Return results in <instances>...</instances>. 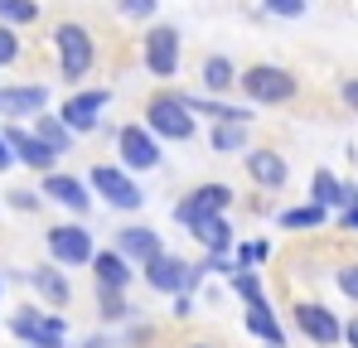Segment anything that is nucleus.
I'll use <instances>...</instances> for the list:
<instances>
[{"instance_id": "obj_22", "label": "nucleus", "mask_w": 358, "mask_h": 348, "mask_svg": "<svg viewBox=\"0 0 358 348\" xmlns=\"http://www.w3.org/2000/svg\"><path fill=\"white\" fill-rule=\"evenodd\" d=\"M29 286H34V295H39L49 310H68V300H73V286H68V276H63L59 266H39V271H29Z\"/></svg>"}, {"instance_id": "obj_6", "label": "nucleus", "mask_w": 358, "mask_h": 348, "mask_svg": "<svg viewBox=\"0 0 358 348\" xmlns=\"http://www.w3.org/2000/svg\"><path fill=\"white\" fill-rule=\"evenodd\" d=\"M10 334L24 348H68V324L59 310H39V305H20L10 314Z\"/></svg>"}, {"instance_id": "obj_16", "label": "nucleus", "mask_w": 358, "mask_h": 348, "mask_svg": "<svg viewBox=\"0 0 358 348\" xmlns=\"http://www.w3.org/2000/svg\"><path fill=\"white\" fill-rule=\"evenodd\" d=\"M49 112V87L44 82H5L0 87V116L5 121H20V116H39Z\"/></svg>"}, {"instance_id": "obj_40", "label": "nucleus", "mask_w": 358, "mask_h": 348, "mask_svg": "<svg viewBox=\"0 0 358 348\" xmlns=\"http://www.w3.org/2000/svg\"><path fill=\"white\" fill-rule=\"evenodd\" d=\"M15 165V155H10V145H5V131H0V174Z\"/></svg>"}, {"instance_id": "obj_10", "label": "nucleus", "mask_w": 358, "mask_h": 348, "mask_svg": "<svg viewBox=\"0 0 358 348\" xmlns=\"http://www.w3.org/2000/svg\"><path fill=\"white\" fill-rule=\"evenodd\" d=\"M228 208H233V189L218 184V179H208V184H194L175 203V223L189 232L194 223H203V218H213V213H228Z\"/></svg>"}, {"instance_id": "obj_12", "label": "nucleus", "mask_w": 358, "mask_h": 348, "mask_svg": "<svg viewBox=\"0 0 358 348\" xmlns=\"http://www.w3.org/2000/svg\"><path fill=\"white\" fill-rule=\"evenodd\" d=\"M291 319H296V329L315 348H334L339 339H344V319H339L329 305H320V300H300V305H291Z\"/></svg>"}, {"instance_id": "obj_35", "label": "nucleus", "mask_w": 358, "mask_h": 348, "mask_svg": "<svg viewBox=\"0 0 358 348\" xmlns=\"http://www.w3.org/2000/svg\"><path fill=\"white\" fill-rule=\"evenodd\" d=\"M39 203H44L39 189H10V208H15V213H34Z\"/></svg>"}, {"instance_id": "obj_38", "label": "nucleus", "mask_w": 358, "mask_h": 348, "mask_svg": "<svg viewBox=\"0 0 358 348\" xmlns=\"http://www.w3.org/2000/svg\"><path fill=\"white\" fill-rule=\"evenodd\" d=\"M339 97H344V107H349V112L358 116V78H349V82L339 87Z\"/></svg>"}, {"instance_id": "obj_28", "label": "nucleus", "mask_w": 358, "mask_h": 348, "mask_svg": "<svg viewBox=\"0 0 358 348\" xmlns=\"http://www.w3.org/2000/svg\"><path fill=\"white\" fill-rule=\"evenodd\" d=\"M39 15H44V5H39V0H0V24H10V29L34 24Z\"/></svg>"}, {"instance_id": "obj_15", "label": "nucleus", "mask_w": 358, "mask_h": 348, "mask_svg": "<svg viewBox=\"0 0 358 348\" xmlns=\"http://www.w3.org/2000/svg\"><path fill=\"white\" fill-rule=\"evenodd\" d=\"M39 179H44V184H39V194H44V198H54L59 208L78 213V218H87V208H92L87 179H78V174H68V170H49V174H39Z\"/></svg>"}, {"instance_id": "obj_24", "label": "nucleus", "mask_w": 358, "mask_h": 348, "mask_svg": "<svg viewBox=\"0 0 358 348\" xmlns=\"http://www.w3.org/2000/svg\"><path fill=\"white\" fill-rule=\"evenodd\" d=\"M310 203H320V208H344V179L334 170H315L310 174Z\"/></svg>"}, {"instance_id": "obj_45", "label": "nucleus", "mask_w": 358, "mask_h": 348, "mask_svg": "<svg viewBox=\"0 0 358 348\" xmlns=\"http://www.w3.org/2000/svg\"><path fill=\"white\" fill-rule=\"evenodd\" d=\"M20 348H24V344H20Z\"/></svg>"}, {"instance_id": "obj_20", "label": "nucleus", "mask_w": 358, "mask_h": 348, "mask_svg": "<svg viewBox=\"0 0 358 348\" xmlns=\"http://www.w3.org/2000/svg\"><path fill=\"white\" fill-rule=\"evenodd\" d=\"M189 237H194L208 256H228V252L238 247V232H233V223H228V213H213V218L194 223V228H189Z\"/></svg>"}, {"instance_id": "obj_19", "label": "nucleus", "mask_w": 358, "mask_h": 348, "mask_svg": "<svg viewBox=\"0 0 358 348\" xmlns=\"http://www.w3.org/2000/svg\"><path fill=\"white\" fill-rule=\"evenodd\" d=\"M112 247H117V252L126 256V261H131V266H141V261H150L155 252H165L160 232H155V228H145V223H131V228H121Z\"/></svg>"}, {"instance_id": "obj_3", "label": "nucleus", "mask_w": 358, "mask_h": 348, "mask_svg": "<svg viewBox=\"0 0 358 348\" xmlns=\"http://www.w3.org/2000/svg\"><path fill=\"white\" fill-rule=\"evenodd\" d=\"M54 54H59V73L63 82H83V78H92V68H97V39H92V29L83 24V20H63L54 24Z\"/></svg>"}, {"instance_id": "obj_14", "label": "nucleus", "mask_w": 358, "mask_h": 348, "mask_svg": "<svg viewBox=\"0 0 358 348\" xmlns=\"http://www.w3.org/2000/svg\"><path fill=\"white\" fill-rule=\"evenodd\" d=\"M242 170H247V179H252L257 189H266V194H281L286 179H291L286 155H276L271 145H247V150H242Z\"/></svg>"}, {"instance_id": "obj_7", "label": "nucleus", "mask_w": 358, "mask_h": 348, "mask_svg": "<svg viewBox=\"0 0 358 348\" xmlns=\"http://www.w3.org/2000/svg\"><path fill=\"white\" fill-rule=\"evenodd\" d=\"M179 58H184V34L175 24H150L141 34V63L150 78H160V82L179 78Z\"/></svg>"}, {"instance_id": "obj_25", "label": "nucleus", "mask_w": 358, "mask_h": 348, "mask_svg": "<svg viewBox=\"0 0 358 348\" xmlns=\"http://www.w3.org/2000/svg\"><path fill=\"white\" fill-rule=\"evenodd\" d=\"M29 131H34V136H39L49 150H59V155H68V150H73V140H78V136H73V131L59 121V112H39Z\"/></svg>"}, {"instance_id": "obj_42", "label": "nucleus", "mask_w": 358, "mask_h": 348, "mask_svg": "<svg viewBox=\"0 0 358 348\" xmlns=\"http://www.w3.org/2000/svg\"><path fill=\"white\" fill-rule=\"evenodd\" d=\"M189 348H213V344H189Z\"/></svg>"}, {"instance_id": "obj_2", "label": "nucleus", "mask_w": 358, "mask_h": 348, "mask_svg": "<svg viewBox=\"0 0 358 348\" xmlns=\"http://www.w3.org/2000/svg\"><path fill=\"white\" fill-rule=\"evenodd\" d=\"M238 87L247 97V107H286V102H296L300 78L281 63H252L238 73Z\"/></svg>"}, {"instance_id": "obj_27", "label": "nucleus", "mask_w": 358, "mask_h": 348, "mask_svg": "<svg viewBox=\"0 0 358 348\" xmlns=\"http://www.w3.org/2000/svg\"><path fill=\"white\" fill-rule=\"evenodd\" d=\"M208 145H213L218 155H242L252 140H247V126H242V121H213V131H208Z\"/></svg>"}, {"instance_id": "obj_30", "label": "nucleus", "mask_w": 358, "mask_h": 348, "mask_svg": "<svg viewBox=\"0 0 358 348\" xmlns=\"http://www.w3.org/2000/svg\"><path fill=\"white\" fill-rule=\"evenodd\" d=\"M228 286H233V295H238L242 305L266 300V290H262V276H257V271H233V276H228Z\"/></svg>"}, {"instance_id": "obj_21", "label": "nucleus", "mask_w": 358, "mask_h": 348, "mask_svg": "<svg viewBox=\"0 0 358 348\" xmlns=\"http://www.w3.org/2000/svg\"><path fill=\"white\" fill-rule=\"evenodd\" d=\"M184 97V107L189 116H208V121H242V126H252V107L247 102H223V97H203V92H179Z\"/></svg>"}, {"instance_id": "obj_32", "label": "nucleus", "mask_w": 358, "mask_h": 348, "mask_svg": "<svg viewBox=\"0 0 358 348\" xmlns=\"http://www.w3.org/2000/svg\"><path fill=\"white\" fill-rule=\"evenodd\" d=\"M24 54V44H20V29H10V24H0V68H15Z\"/></svg>"}, {"instance_id": "obj_5", "label": "nucleus", "mask_w": 358, "mask_h": 348, "mask_svg": "<svg viewBox=\"0 0 358 348\" xmlns=\"http://www.w3.org/2000/svg\"><path fill=\"white\" fill-rule=\"evenodd\" d=\"M87 194L102 198V203L117 208V213L145 208V189L136 184V174L121 170V165H92V170H87Z\"/></svg>"}, {"instance_id": "obj_31", "label": "nucleus", "mask_w": 358, "mask_h": 348, "mask_svg": "<svg viewBox=\"0 0 358 348\" xmlns=\"http://www.w3.org/2000/svg\"><path fill=\"white\" fill-rule=\"evenodd\" d=\"M117 15H121V20H141V24H150V20L160 15V0H117Z\"/></svg>"}, {"instance_id": "obj_43", "label": "nucleus", "mask_w": 358, "mask_h": 348, "mask_svg": "<svg viewBox=\"0 0 358 348\" xmlns=\"http://www.w3.org/2000/svg\"><path fill=\"white\" fill-rule=\"evenodd\" d=\"M0 295H5V286H0Z\"/></svg>"}, {"instance_id": "obj_41", "label": "nucleus", "mask_w": 358, "mask_h": 348, "mask_svg": "<svg viewBox=\"0 0 358 348\" xmlns=\"http://www.w3.org/2000/svg\"><path fill=\"white\" fill-rule=\"evenodd\" d=\"M83 348H107V339H102V334H97V339H87V344Z\"/></svg>"}, {"instance_id": "obj_39", "label": "nucleus", "mask_w": 358, "mask_h": 348, "mask_svg": "<svg viewBox=\"0 0 358 348\" xmlns=\"http://www.w3.org/2000/svg\"><path fill=\"white\" fill-rule=\"evenodd\" d=\"M339 344L358 348V314H354V319H349V324H344V339H339Z\"/></svg>"}, {"instance_id": "obj_13", "label": "nucleus", "mask_w": 358, "mask_h": 348, "mask_svg": "<svg viewBox=\"0 0 358 348\" xmlns=\"http://www.w3.org/2000/svg\"><path fill=\"white\" fill-rule=\"evenodd\" d=\"M5 131V145H10V155H15V165H24V170H34V174H49V170H59V150H49L29 126H20V121H5L0 126Z\"/></svg>"}, {"instance_id": "obj_1", "label": "nucleus", "mask_w": 358, "mask_h": 348, "mask_svg": "<svg viewBox=\"0 0 358 348\" xmlns=\"http://www.w3.org/2000/svg\"><path fill=\"white\" fill-rule=\"evenodd\" d=\"M141 121H145V131H150L160 145H184V140L199 136V116H189L184 97H179V92H165V87L145 97Z\"/></svg>"}, {"instance_id": "obj_37", "label": "nucleus", "mask_w": 358, "mask_h": 348, "mask_svg": "<svg viewBox=\"0 0 358 348\" xmlns=\"http://www.w3.org/2000/svg\"><path fill=\"white\" fill-rule=\"evenodd\" d=\"M170 300H175V310H170L175 319H194V295H189V290H184V295H170Z\"/></svg>"}, {"instance_id": "obj_4", "label": "nucleus", "mask_w": 358, "mask_h": 348, "mask_svg": "<svg viewBox=\"0 0 358 348\" xmlns=\"http://www.w3.org/2000/svg\"><path fill=\"white\" fill-rule=\"evenodd\" d=\"M141 276H145V286L155 290V295H194V290L203 286V266H194V261H184L175 252H155L150 261H141Z\"/></svg>"}, {"instance_id": "obj_11", "label": "nucleus", "mask_w": 358, "mask_h": 348, "mask_svg": "<svg viewBox=\"0 0 358 348\" xmlns=\"http://www.w3.org/2000/svg\"><path fill=\"white\" fill-rule=\"evenodd\" d=\"M112 107V87H78L68 102L59 107V121L73 136H92L102 126V112Z\"/></svg>"}, {"instance_id": "obj_18", "label": "nucleus", "mask_w": 358, "mask_h": 348, "mask_svg": "<svg viewBox=\"0 0 358 348\" xmlns=\"http://www.w3.org/2000/svg\"><path fill=\"white\" fill-rule=\"evenodd\" d=\"M199 87H203V97H228V92H238V63L228 54H208L199 63Z\"/></svg>"}, {"instance_id": "obj_23", "label": "nucleus", "mask_w": 358, "mask_h": 348, "mask_svg": "<svg viewBox=\"0 0 358 348\" xmlns=\"http://www.w3.org/2000/svg\"><path fill=\"white\" fill-rule=\"evenodd\" d=\"M247 334H252V339H262V344H271V348H286V329H281V319H276L271 300L247 305Z\"/></svg>"}, {"instance_id": "obj_9", "label": "nucleus", "mask_w": 358, "mask_h": 348, "mask_svg": "<svg viewBox=\"0 0 358 348\" xmlns=\"http://www.w3.org/2000/svg\"><path fill=\"white\" fill-rule=\"evenodd\" d=\"M44 247H49L54 266H87L92 252H97L87 223H54V228H44Z\"/></svg>"}, {"instance_id": "obj_44", "label": "nucleus", "mask_w": 358, "mask_h": 348, "mask_svg": "<svg viewBox=\"0 0 358 348\" xmlns=\"http://www.w3.org/2000/svg\"><path fill=\"white\" fill-rule=\"evenodd\" d=\"M266 348H271V344H266Z\"/></svg>"}, {"instance_id": "obj_36", "label": "nucleus", "mask_w": 358, "mask_h": 348, "mask_svg": "<svg viewBox=\"0 0 358 348\" xmlns=\"http://www.w3.org/2000/svg\"><path fill=\"white\" fill-rule=\"evenodd\" d=\"M334 281H339V290H344V295H349V300L358 305V261L339 266V271H334Z\"/></svg>"}, {"instance_id": "obj_26", "label": "nucleus", "mask_w": 358, "mask_h": 348, "mask_svg": "<svg viewBox=\"0 0 358 348\" xmlns=\"http://www.w3.org/2000/svg\"><path fill=\"white\" fill-rule=\"evenodd\" d=\"M324 223H329V208H320V203H300V208L276 213V228H286V232H315Z\"/></svg>"}, {"instance_id": "obj_34", "label": "nucleus", "mask_w": 358, "mask_h": 348, "mask_svg": "<svg viewBox=\"0 0 358 348\" xmlns=\"http://www.w3.org/2000/svg\"><path fill=\"white\" fill-rule=\"evenodd\" d=\"M339 228L358 232V184H344V208H339Z\"/></svg>"}, {"instance_id": "obj_29", "label": "nucleus", "mask_w": 358, "mask_h": 348, "mask_svg": "<svg viewBox=\"0 0 358 348\" xmlns=\"http://www.w3.org/2000/svg\"><path fill=\"white\" fill-rule=\"evenodd\" d=\"M97 314H102V324H121V319H131V300H126V290H97Z\"/></svg>"}, {"instance_id": "obj_33", "label": "nucleus", "mask_w": 358, "mask_h": 348, "mask_svg": "<svg viewBox=\"0 0 358 348\" xmlns=\"http://www.w3.org/2000/svg\"><path fill=\"white\" fill-rule=\"evenodd\" d=\"M262 10H266V15H276V20H305L310 0H262Z\"/></svg>"}, {"instance_id": "obj_8", "label": "nucleus", "mask_w": 358, "mask_h": 348, "mask_svg": "<svg viewBox=\"0 0 358 348\" xmlns=\"http://www.w3.org/2000/svg\"><path fill=\"white\" fill-rule=\"evenodd\" d=\"M117 165L121 170H131V174H150V170H160L165 165V145L145 131V121H126L117 131Z\"/></svg>"}, {"instance_id": "obj_17", "label": "nucleus", "mask_w": 358, "mask_h": 348, "mask_svg": "<svg viewBox=\"0 0 358 348\" xmlns=\"http://www.w3.org/2000/svg\"><path fill=\"white\" fill-rule=\"evenodd\" d=\"M87 266H92V281H97V290H126L131 281H136V266L121 256L117 247H97Z\"/></svg>"}]
</instances>
